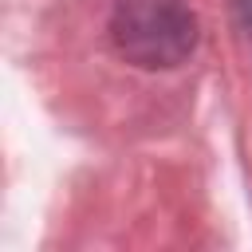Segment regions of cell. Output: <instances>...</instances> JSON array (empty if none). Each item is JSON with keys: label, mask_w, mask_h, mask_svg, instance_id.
<instances>
[{"label": "cell", "mask_w": 252, "mask_h": 252, "mask_svg": "<svg viewBox=\"0 0 252 252\" xmlns=\"http://www.w3.org/2000/svg\"><path fill=\"white\" fill-rule=\"evenodd\" d=\"M110 35L138 67H177L197 43V20L181 0H118Z\"/></svg>", "instance_id": "6da1fadb"}, {"label": "cell", "mask_w": 252, "mask_h": 252, "mask_svg": "<svg viewBox=\"0 0 252 252\" xmlns=\"http://www.w3.org/2000/svg\"><path fill=\"white\" fill-rule=\"evenodd\" d=\"M236 4H240V16L252 24V0H236Z\"/></svg>", "instance_id": "7a4b0ae2"}]
</instances>
